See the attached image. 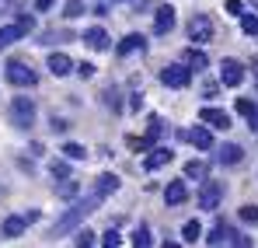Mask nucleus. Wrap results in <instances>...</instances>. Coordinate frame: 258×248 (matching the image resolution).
<instances>
[{
    "instance_id": "1",
    "label": "nucleus",
    "mask_w": 258,
    "mask_h": 248,
    "mask_svg": "<svg viewBox=\"0 0 258 248\" xmlns=\"http://www.w3.org/2000/svg\"><path fill=\"white\" fill-rule=\"evenodd\" d=\"M98 203H101V200H98L94 192H91L87 200H81V203H74V207H70L67 213H63V217H59V220H56V224H52V234H56V238L70 234V231H74V227H77V224L84 220L91 210H98Z\"/></svg>"
},
{
    "instance_id": "2",
    "label": "nucleus",
    "mask_w": 258,
    "mask_h": 248,
    "mask_svg": "<svg viewBox=\"0 0 258 248\" xmlns=\"http://www.w3.org/2000/svg\"><path fill=\"white\" fill-rule=\"evenodd\" d=\"M4 77L14 84V87H32V84L39 81V74L32 70V67H25V63H18V60H11L7 67H4Z\"/></svg>"
},
{
    "instance_id": "3",
    "label": "nucleus",
    "mask_w": 258,
    "mask_h": 248,
    "mask_svg": "<svg viewBox=\"0 0 258 248\" xmlns=\"http://www.w3.org/2000/svg\"><path fill=\"white\" fill-rule=\"evenodd\" d=\"M11 119H14V126H21V129H28V126L35 123V105H32V98L18 94V98L11 102Z\"/></svg>"
},
{
    "instance_id": "4",
    "label": "nucleus",
    "mask_w": 258,
    "mask_h": 248,
    "mask_svg": "<svg viewBox=\"0 0 258 248\" xmlns=\"http://www.w3.org/2000/svg\"><path fill=\"white\" fill-rule=\"evenodd\" d=\"M188 39L196 42V45H206V42L213 39V18L210 14H196L188 21Z\"/></svg>"
},
{
    "instance_id": "5",
    "label": "nucleus",
    "mask_w": 258,
    "mask_h": 248,
    "mask_svg": "<svg viewBox=\"0 0 258 248\" xmlns=\"http://www.w3.org/2000/svg\"><path fill=\"white\" fill-rule=\"evenodd\" d=\"M223 200V182L216 178H203V189H199V207L203 210H216Z\"/></svg>"
},
{
    "instance_id": "6",
    "label": "nucleus",
    "mask_w": 258,
    "mask_h": 248,
    "mask_svg": "<svg viewBox=\"0 0 258 248\" xmlns=\"http://www.w3.org/2000/svg\"><path fill=\"white\" fill-rule=\"evenodd\" d=\"M161 81L168 84V87H188L192 70H188L185 63H174V67H164V70H161Z\"/></svg>"
},
{
    "instance_id": "7",
    "label": "nucleus",
    "mask_w": 258,
    "mask_h": 248,
    "mask_svg": "<svg viewBox=\"0 0 258 248\" xmlns=\"http://www.w3.org/2000/svg\"><path fill=\"white\" fill-rule=\"evenodd\" d=\"M241 81H244V67H241L237 60H223V63H220V84L237 87Z\"/></svg>"
},
{
    "instance_id": "8",
    "label": "nucleus",
    "mask_w": 258,
    "mask_h": 248,
    "mask_svg": "<svg viewBox=\"0 0 258 248\" xmlns=\"http://www.w3.org/2000/svg\"><path fill=\"white\" fill-rule=\"evenodd\" d=\"M199 119H203L206 126H213V129H230V116H227L223 109H203Z\"/></svg>"
},
{
    "instance_id": "9",
    "label": "nucleus",
    "mask_w": 258,
    "mask_h": 248,
    "mask_svg": "<svg viewBox=\"0 0 258 248\" xmlns=\"http://www.w3.org/2000/svg\"><path fill=\"white\" fill-rule=\"evenodd\" d=\"M174 21H178L174 7H157V21H154V32H157V35H168V32L174 28Z\"/></svg>"
},
{
    "instance_id": "10",
    "label": "nucleus",
    "mask_w": 258,
    "mask_h": 248,
    "mask_svg": "<svg viewBox=\"0 0 258 248\" xmlns=\"http://www.w3.org/2000/svg\"><path fill=\"white\" fill-rule=\"evenodd\" d=\"M188 143L199 147V151H210V147H213V133H210V126H192V129H188Z\"/></svg>"
},
{
    "instance_id": "11",
    "label": "nucleus",
    "mask_w": 258,
    "mask_h": 248,
    "mask_svg": "<svg viewBox=\"0 0 258 248\" xmlns=\"http://www.w3.org/2000/svg\"><path fill=\"white\" fill-rule=\"evenodd\" d=\"M185 200H188V185H185L181 178H174L171 185L164 189V203H168V207H178V203H185Z\"/></svg>"
},
{
    "instance_id": "12",
    "label": "nucleus",
    "mask_w": 258,
    "mask_h": 248,
    "mask_svg": "<svg viewBox=\"0 0 258 248\" xmlns=\"http://www.w3.org/2000/svg\"><path fill=\"white\" fill-rule=\"evenodd\" d=\"M70 70H74V63H70L67 53H52V56H49V74H52V77H67Z\"/></svg>"
},
{
    "instance_id": "13",
    "label": "nucleus",
    "mask_w": 258,
    "mask_h": 248,
    "mask_svg": "<svg viewBox=\"0 0 258 248\" xmlns=\"http://www.w3.org/2000/svg\"><path fill=\"white\" fill-rule=\"evenodd\" d=\"M81 39H84L91 49H108V45H112V42H108V32H105V28H98V25H94V28H87Z\"/></svg>"
},
{
    "instance_id": "14",
    "label": "nucleus",
    "mask_w": 258,
    "mask_h": 248,
    "mask_svg": "<svg viewBox=\"0 0 258 248\" xmlns=\"http://www.w3.org/2000/svg\"><path fill=\"white\" fill-rule=\"evenodd\" d=\"M115 189H119V178H115V175H101V178L94 182V189H91V192H94L98 200H105V196H112Z\"/></svg>"
},
{
    "instance_id": "15",
    "label": "nucleus",
    "mask_w": 258,
    "mask_h": 248,
    "mask_svg": "<svg viewBox=\"0 0 258 248\" xmlns=\"http://www.w3.org/2000/svg\"><path fill=\"white\" fill-rule=\"evenodd\" d=\"M171 161H174V151H154V154H147L143 168H147V171H157V168L171 165Z\"/></svg>"
},
{
    "instance_id": "16",
    "label": "nucleus",
    "mask_w": 258,
    "mask_h": 248,
    "mask_svg": "<svg viewBox=\"0 0 258 248\" xmlns=\"http://www.w3.org/2000/svg\"><path fill=\"white\" fill-rule=\"evenodd\" d=\"M216 158H220V165H237V161L244 158V147H237V143H223Z\"/></svg>"
},
{
    "instance_id": "17",
    "label": "nucleus",
    "mask_w": 258,
    "mask_h": 248,
    "mask_svg": "<svg viewBox=\"0 0 258 248\" xmlns=\"http://www.w3.org/2000/svg\"><path fill=\"white\" fill-rule=\"evenodd\" d=\"M237 112L248 119V126H251V129H258V105L251 102V98H237Z\"/></svg>"
},
{
    "instance_id": "18",
    "label": "nucleus",
    "mask_w": 258,
    "mask_h": 248,
    "mask_svg": "<svg viewBox=\"0 0 258 248\" xmlns=\"http://www.w3.org/2000/svg\"><path fill=\"white\" fill-rule=\"evenodd\" d=\"M147 49V39L143 35H126L119 42V56H129V53H143Z\"/></svg>"
},
{
    "instance_id": "19",
    "label": "nucleus",
    "mask_w": 258,
    "mask_h": 248,
    "mask_svg": "<svg viewBox=\"0 0 258 248\" xmlns=\"http://www.w3.org/2000/svg\"><path fill=\"white\" fill-rule=\"evenodd\" d=\"M25 227H28L25 217H7V220H4V234H7V238H21Z\"/></svg>"
},
{
    "instance_id": "20",
    "label": "nucleus",
    "mask_w": 258,
    "mask_h": 248,
    "mask_svg": "<svg viewBox=\"0 0 258 248\" xmlns=\"http://www.w3.org/2000/svg\"><path fill=\"white\" fill-rule=\"evenodd\" d=\"M25 32L18 28V25H7V28H0V49H7V45H14V42L21 39Z\"/></svg>"
},
{
    "instance_id": "21",
    "label": "nucleus",
    "mask_w": 258,
    "mask_h": 248,
    "mask_svg": "<svg viewBox=\"0 0 258 248\" xmlns=\"http://www.w3.org/2000/svg\"><path fill=\"white\" fill-rule=\"evenodd\" d=\"M185 67H188V70H206V53H203V49H188Z\"/></svg>"
},
{
    "instance_id": "22",
    "label": "nucleus",
    "mask_w": 258,
    "mask_h": 248,
    "mask_svg": "<svg viewBox=\"0 0 258 248\" xmlns=\"http://www.w3.org/2000/svg\"><path fill=\"white\" fill-rule=\"evenodd\" d=\"M133 248H154V238H150L147 227H136L133 231Z\"/></svg>"
},
{
    "instance_id": "23",
    "label": "nucleus",
    "mask_w": 258,
    "mask_h": 248,
    "mask_svg": "<svg viewBox=\"0 0 258 248\" xmlns=\"http://www.w3.org/2000/svg\"><path fill=\"white\" fill-rule=\"evenodd\" d=\"M181 238H185V241H199V238H203V224H199V220H188V224L181 227Z\"/></svg>"
},
{
    "instance_id": "24",
    "label": "nucleus",
    "mask_w": 258,
    "mask_h": 248,
    "mask_svg": "<svg viewBox=\"0 0 258 248\" xmlns=\"http://www.w3.org/2000/svg\"><path fill=\"white\" fill-rule=\"evenodd\" d=\"M237 18H241V32H244V35H258V18L255 14H244V11H241Z\"/></svg>"
},
{
    "instance_id": "25",
    "label": "nucleus",
    "mask_w": 258,
    "mask_h": 248,
    "mask_svg": "<svg viewBox=\"0 0 258 248\" xmlns=\"http://www.w3.org/2000/svg\"><path fill=\"white\" fill-rule=\"evenodd\" d=\"M206 171H210L206 161H188L185 165V178H206Z\"/></svg>"
},
{
    "instance_id": "26",
    "label": "nucleus",
    "mask_w": 258,
    "mask_h": 248,
    "mask_svg": "<svg viewBox=\"0 0 258 248\" xmlns=\"http://www.w3.org/2000/svg\"><path fill=\"white\" fill-rule=\"evenodd\" d=\"M63 154H67L70 161H84V158H87V151L81 147V143H74V140H70V143H63Z\"/></svg>"
},
{
    "instance_id": "27",
    "label": "nucleus",
    "mask_w": 258,
    "mask_h": 248,
    "mask_svg": "<svg viewBox=\"0 0 258 248\" xmlns=\"http://www.w3.org/2000/svg\"><path fill=\"white\" fill-rule=\"evenodd\" d=\"M230 234H234V231H230V227H227V224L220 220V224L213 227V234H210V241H213V245H223V241H227Z\"/></svg>"
},
{
    "instance_id": "28",
    "label": "nucleus",
    "mask_w": 258,
    "mask_h": 248,
    "mask_svg": "<svg viewBox=\"0 0 258 248\" xmlns=\"http://www.w3.org/2000/svg\"><path fill=\"white\" fill-rule=\"evenodd\" d=\"M74 241H77V248H94V241H98V238H94V231H87V227H81Z\"/></svg>"
},
{
    "instance_id": "29",
    "label": "nucleus",
    "mask_w": 258,
    "mask_h": 248,
    "mask_svg": "<svg viewBox=\"0 0 258 248\" xmlns=\"http://www.w3.org/2000/svg\"><path fill=\"white\" fill-rule=\"evenodd\" d=\"M241 220H244V224H251V227H258V203L241 207Z\"/></svg>"
},
{
    "instance_id": "30",
    "label": "nucleus",
    "mask_w": 258,
    "mask_h": 248,
    "mask_svg": "<svg viewBox=\"0 0 258 248\" xmlns=\"http://www.w3.org/2000/svg\"><path fill=\"white\" fill-rule=\"evenodd\" d=\"M161 133H164V123H161V119H150V129H147V136H143V140H147V147H150Z\"/></svg>"
},
{
    "instance_id": "31",
    "label": "nucleus",
    "mask_w": 258,
    "mask_h": 248,
    "mask_svg": "<svg viewBox=\"0 0 258 248\" xmlns=\"http://www.w3.org/2000/svg\"><path fill=\"white\" fill-rule=\"evenodd\" d=\"M63 14H67V18H81V14H84V0H67Z\"/></svg>"
},
{
    "instance_id": "32",
    "label": "nucleus",
    "mask_w": 258,
    "mask_h": 248,
    "mask_svg": "<svg viewBox=\"0 0 258 248\" xmlns=\"http://www.w3.org/2000/svg\"><path fill=\"white\" fill-rule=\"evenodd\" d=\"M49 171H52V178H70V165L67 161H52Z\"/></svg>"
},
{
    "instance_id": "33",
    "label": "nucleus",
    "mask_w": 258,
    "mask_h": 248,
    "mask_svg": "<svg viewBox=\"0 0 258 248\" xmlns=\"http://www.w3.org/2000/svg\"><path fill=\"white\" fill-rule=\"evenodd\" d=\"M230 238H234V245H237V248H255V241H251L248 234H230Z\"/></svg>"
},
{
    "instance_id": "34",
    "label": "nucleus",
    "mask_w": 258,
    "mask_h": 248,
    "mask_svg": "<svg viewBox=\"0 0 258 248\" xmlns=\"http://www.w3.org/2000/svg\"><path fill=\"white\" fill-rule=\"evenodd\" d=\"M18 28H21V32H25V35H28V32H32V28H35V21H32V18H28V14H21V18H18Z\"/></svg>"
},
{
    "instance_id": "35",
    "label": "nucleus",
    "mask_w": 258,
    "mask_h": 248,
    "mask_svg": "<svg viewBox=\"0 0 258 248\" xmlns=\"http://www.w3.org/2000/svg\"><path fill=\"white\" fill-rule=\"evenodd\" d=\"M223 7H227V14H234V18H237V14L244 11V4H241V0H227Z\"/></svg>"
},
{
    "instance_id": "36",
    "label": "nucleus",
    "mask_w": 258,
    "mask_h": 248,
    "mask_svg": "<svg viewBox=\"0 0 258 248\" xmlns=\"http://www.w3.org/2000/svg\"><path fill=\"white\" fill-rule=\"evenodd\" d=\"M74 70H77L81 77H94V63H77Z\"/></svg>"
},
{
    "instance_id": "37",
    "label": "nucleus",
    "mask_w": 258,
    "mask_h": 248,
    "mask_svg": "<svg viewBox=\"0 0 258 248\" xmlns=\"http://www.w3.org/2000/svg\"><path fill=\"white\" fill-rule=\"evenodd\" d=\"M101 245H105V248H119V234H115V231H108V234L101 238Z\"/></svg>"
},
{
    "instance_id": "38",
    "label": "nucleus",
    "mask_w": 258,
    "mask_h": 248,
    "mask_svg": "<svg viewBox=\"0 0 258 248\" xmlns=\"http://www.w3.org/2000/svg\"><path fill=\"white\" fill-rule=\"evenodd\" d=\"M52 133H67V123H63V119H56V116H52Z\"/></svg>"
},
{
    "instance_id": "39",
    "label": "nucleus",
    "mask_w": 258,
    "mask_h": 248,
    "mask_svg": "<svg viewBox=\"0 0 258 248\" xmlns=\"http://www.w3.org/2000/svg\"><path fill=\"white\" fill-rule=\"evenodd\" d=\"M52 7V0H39V11H49Z\"/></svg>"
},
{
    "instance_id": "40",
    "label": "nucleus",
    "mask_w": 258,
    "mask_h": 248,
    "mask_svg": "<svg viewBox=\"0 0 258 248\" xmlns=\"http://www.w3.org/2000/svg\"><path fill=\"white\" fill-rule=\"evenodd\" d=\"M161 248H181V245H178V241H164Z\"/></svg>"
},
{
    "instance_id": "41",
    "label": "nucleus",
    "mask_w": 258,
    "mask_h": 248,
    "mask_svg": "<svg viewBox=\"0 0 258 248\" xmlns=\"http://www.w3.org/2000/svg\"><path fill=\"white\" fill-rule=\"evenodd\" d=\"M251 70H255V74H258V60H251Z\"/></svg>"
},
{
    "instance_id": "42",
    "label": "nucleus",
    "mask_w": 258,
    "mask_h": 248,
    "mask_svg": "<svg viewBox=\"0 0 258 248\" xmlns=\"http://www.w3.org/2000/svg\"><path fill=\"white\" fill-rule=\"evenodd\" d=\"M251 7H255V11H258V0H251Z\"/></svg>"
}]
</instances>
